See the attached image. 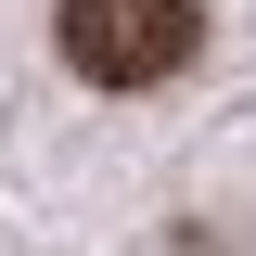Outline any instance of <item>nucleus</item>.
<instances>
[{"label": "nucleus", "mask_w": 256, "mask_h": 256, "mask_svg": "<svg viewBox=\"0 0 256 256\" xmlns=\"http://www.w3.org/2000/svg\"><path fill=\"white\" fill-rule=\"evenodd\" d=\"M52 38L90 90H154V77H180L205 52V0H64Z\"/></svg>", "instance_id": "f257e3e1"}]
</instances>
